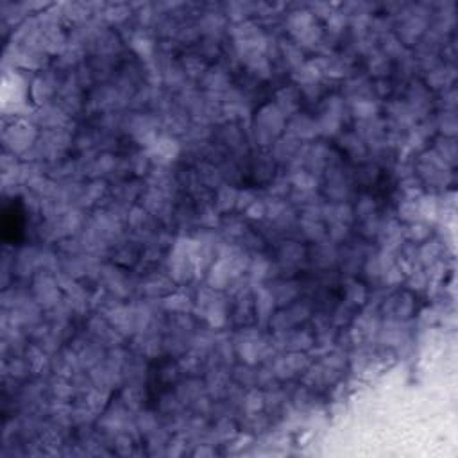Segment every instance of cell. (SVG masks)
Wrapping results in <instances>:
<instances>
[{"instance_id": "1", "label": "cell", "mask_w": 458, "mask_h": 458, "mask_svg": "<svg viewBox=\"0 0 458 458\" xmlns=\"http://www.w3.org/2000/svg\"><path fill=\"white\" fill-rule=\"evenodd\" d=\"M22 217L20 210H17L14 203H11L9 206H6L4 210V222H2V235H4L6 242H14L18 240V235L22 233L23 224L18 219Z\"/></svg>"}]
</instances>
